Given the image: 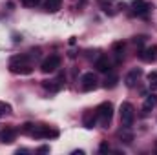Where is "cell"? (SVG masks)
<instances>
[{"label":"cell","mask_w":157,"mask_h":155,"mask_svg":"<svg viewBox=\"0 0 157 155\" xmlns=\"http://www.w3.org/2000/svg\"><path fill=\"white\" fill-rule=\"evenodd\" d=\"M9 71L17 73V75H29L33 71V66H31V62L26 55H17L9 62Z\"/></svg>","instance_id":"obj_1"},{"label":"cell","mask_w":157,"mask_h":155,"mask_svg":"<svg viewBox=\"0 0 157 155\" xmlns=\"http://www.w3.org/2000/svg\"><path fill=\"white\" fill-rule=\"evenodd\" d=\"M119 115H121V124L124 128H130L133 124V119H135V110L130 102H122L119 108Z\"/></svg>","instance_id":"obj_2"},{"label":"cell","mask_w":157,"mask_h":155,"mask_svg":"<svg viewBox=\"0 0 157 155\" xmlns=\"http://www.w3.org/2000/svg\"><path fill=\"white\" fill-rule=\"evenodd\" d=\"M95 112H97V119L101 120V124L104 128H108V124L113 119V106H112V102H102Z\"/></svg>","instance_id":"obj_3"},{"label":"cell","mask_w":157,"mask_h":155,"mask_svg":"<svg viewBox=\"0 0 157 155\" xmlns=\"http://www.w3.org/2000/svg\"><path fill=\"white\" fill-rule=\"evenodd\" d=\"M31 137H35V139H51V137H59V131L46 126V124H33Z\"/></svg>","instance_id":"obj_4"},{"label":"cell","mask_w":157,"mask_h":155,"mask_svg":"<svg viewBox=\"0 0 157 155\" xmlns=\"http://www.w3.org/2000/svg\"><path fill=\"white\" fill-rule=\"evenodd\" d=\"M60 68V57L59 55H49L48 59H44L42 60V64H40V70H42V73H55L57 70Z\"/></svg>","instance_id":"obj_5"},{"label":"cell","mask_w":157,"mask_h":155,"mask_svg":"<svg viewBox=\"0 0 157 155\" xmlns=\"http://www.w3.org/2000/svg\"><path fill=\"white\" fill-rule=\"evenodd\" d=\"M97 75L95 73H84L82 77H80V88L84 89V91H93L95 88H97Z\"/></svg>","instance_id":"obj_6"},{"label":"cell","mask_w":157,"mask_h":155,"mask_svg":"<svg viewBox=\"0 0 157 155\" xmlns=\"http://www.w3.org/2000/svg\"><path fill=\"white\" fill-rule=\"evenodd\" d=\"M132 7H133V13L139 15V17H148L150 11H152V6L146 0H133L132 2Z\"/></svg>","instance_id":"obj_7"},{"label":"cell","mask_w":157,"mask_h":155,"mask_svg":"<svg viewBox=\"0 0 157 155\" xmlns=\"http://www.w3.org/2000/svg\"><path fill=\"white\" fill-rule=\"evenodd\" d=\"M139 59H141L143 62H154V60L157 59V46H150V47L141 49Z\"/></svg>","instance_id":"obj_8"},{"label":"cell","mask_w":157,"mask_h":155,"mask_svg":"<svg viewBox=\"0 0 157 155\" xmlns=\"http://www.w3.org/2000/svg\"><path fill=\"white\" fill-rule=\"evenodd\" d=\"M95 68H97V71H101V73H110V70H112V62L108 60V57H99L97 60H95Z\"/></svg>","instance_id":"obj_9"},{"label":"cell","mask_w":157,"mask_h":155,"mask_svg":"<svg viewBox=\"0 0 157 155\" xmlns=\"http://www.w3.org/2000/svg\"><path fill=\"white\" fill-rule=\"evenodd\" d=\"M15 137H17V130H15V128H4V130L0 131V142H4V144L13 142Z\"/></svg>","instance_id":"obj_10"},{"label":"cell","mask_w":157,"mask_h":155,"mask_svg":"<svg viewBox=\"0 0 157 155\" xmlns=\"http://www.w3.org/2000/svg\"><path fill=\"white\" fill-rule=\"evenodd\" d=\"M141 75H143V71H141V70H132V71L124 77V84H126L128 88H133V86L137 84V80L141 78Z\"/></svg>","instance_id":"obj_11"},{"label":"cell","mask_w":157,"mask_h":155,"mask_svg":"<svg viewBox=\"0 0 157 155\" xmlns=\"http://www.w3.org/2000/svg\"><path fill=\"white\" fill-rule=\"evenodd\" d=\"M95 122H97V112L93 113L91 110H88V112L84 113V119H82V124H84L86 128H93V126H95Z\"/></svg>","instance_id":"obj_12"},{"label":"cell","mask_w":157,"mask_h":155,"mask_svg":"<svg viewBox=\"0 0 157 155\" xmlns=\"http://www.w3.org/2000/svg\"><path fill=\"white\" fill-rule=\"evenodd\" d=\"M60 80L62 77H59V80H42V88L48 91H59L60 89Z\"/></svg>","instance_id":"obj_13"},{"label":"cell","mask_w":157,"mask_h":155,"mask_svg":"<svg viewBox=\"0 0 157 155\" xmlns=\"http://www.w3.org/2000/svg\"><path fill=\"white\" fill-rule=\"evenodd\" d=\"M157 106V95H148L146 97V100H144V106H143V112L144 113H148L150 110H154Z\"/></svg>","instance_id":"obj_14"},{"label":"cell","mask_w":157,"mask_h":155,"mask_svg":"<svg viewBox=\"0 0 157 155\" xmlns=\"http://www.w3.org/2000/svg\"><path fill=\"white\" fill-rule=\"evenodd\" d=\"M60 6H62V0H46L44 9H46V11H49V13H55V11H59V9H60Z\"/></svg>","instance_id":"obj_15"},{"label":"cell","mask_w":157,"mask_h":155,"mask_svg":"<svg viewBox=\"0 0 157 155\" xmlns=\"http://www.w3.org/2000/svg\"><path fill=\"white\" fill-rule=\"evenodd\" d=\"M112 49H113V53H115V57H117V62H121V60L124 59V44H122V42H115V44L112 46Z\"/></svg>","instance_id":"obj_16"},{"label":"cell","mask_w":157,"mask_h":155,"mask_svg":"<svg viewBox=\"0 0 157 155\" xmlns=\"http://www.w3.org/2000/svg\"><path fill=\"white\" fill-rule=\"evenodd\" d=\"M117 82H119L117 75H108L106 80H104V88H106V89H112V88H115V86H117Z\"/></svg>","instance_id":"obj_17"},{"label":"cell","mask_w":157,"mask_h":155,"mask_svg":"<svg viewBox=\"0 0 157 155\" xmlns=\"http://www.w3.org/2000/svg\"><path fill=\"white\" fill-rule=\"evenodd\" d=\"M9 112H11V106H9L7 102H2V100H0V119L4 115H7Z\"/></svg>","instance_id":"obj_18"},{"label":"cell","mask_w":157,"mask_h":155,"mask_svg":"<svg viewBox=\"0 0 157 155\" xmlns=\"http://www.w3.org/2000/svg\"><path fill=\"white\" fill-rule=\"evenodd\" d=\"M31 130H33V122H26L22 126V133H26V135H31Z\"/></svg>","instance_id":"obj_19"},{"label":"cell","mask_w":157,"mask_h":155,"mask_svg":"<svg viewBox=\"0 0 157 155\" xmlns=\"http://www.w3.org/2000/svg\"><path fill=\"white\" fill-rule=\"evenodd\" d=\"M119 137H121V141L124 139V142H126V144H130V142L133 141V137H132V133H122V131H121V133H119Z\"/></svg>","instance_id":"obj_20"},{"label":"cell","mask_w":157,"mask_h":155,"mask_svg":"<svg viewBox=\"0 0 157 155\" xmlns=\"http://www.w3.org/2000/svg\"><path fill=\"white\" fill-rule=\"evenodd\" d=\"M42 0H22V4L26 6V7H35V6H39Z\"/></svg>","instance_id":"obj_21"},{"label":"cell","mask_w":157,"mask_h":155,"mask_svg":"<svg viewBox=\"0 0 157 155\" xmlns=\"http://www.w3.org/2000/svg\"><path fill=\"white\" fill-rule=\"evenodd\" d=\"M148 80H150V86H154V88H157V71H154V73H150V75H148Z\"/></svg>","instance_id":"obj_22"},{"label":"cell","mask_w":157,"mask_h":155,"mask_svg":"<svg viewBox=\"0 0 157 155\" xmlns=\"http://www.w3.org/2000/svg\"><path fill=\"white\" fill-rule=\"evenodd\" d=\"M99 152H101V153H106V152H110V146H108V142H102V144L99 146Z\"/></svg>","instance_id":"obj_23"},{"label":"cell","mask_w":157,"mask_h":155,"mask_svg":"<svg viewBox=\"0 0 157 155\" xmlns=\"http://www.w3.org/2000/svg\"><path fill=\"white\" fill-rule=\"evenodd\" d=\"M144 37H143V35H139V37H133V42H135V44H139V46H141V44H143V42H144Z\"/></svg>","instance_id":"obj_24"},{"label":"cell","mask_w":157,"mask_h":155,"mask_svg":"<svg viewBox=\"0 0 157 155\" xmlns=\"http://www.w3.org/2000/svg\"><path fill=\"white\" fill-rule=\"evenodd\" d=\"M49 152V146H40L39 148V153H48Z\"/></svg>","instance_id":"obj_25"},{"label":"cell","mask_w":157,"mask_h":155,"mask_svg":"<svg viewBox=\"0 0 157 155\" xmlns=\"http://www.w3.org/2000/svg\"><path fill=\"white\" fill-rule=\"evenodd\" d=\"M75 2H80V4H84V2H86V0H75Z\"/></svg>","instance_id":"obj_26"}]
</instances>
